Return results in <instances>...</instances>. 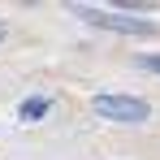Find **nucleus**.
Wrapping results in <instances>:
<instances>
[{"instance_id":"nucleus-5","label":"nucleus","mask_w":160,"mask_h":160,"mask_svg":"<svg viewBox=\"0 0 160 160\" xmlns=\"http://www.w3.org/2000/svg\"><path fill=\"white\" fill-rule=\"evenodd\" d=\"M4 35H9V26H4V22H0V39H4Z\"/></svg>"},{"instance_id":"nucleus-3","label":"nucleus","mask_w":160,"mask_h":160,"mask_svg":"<svg viewBox=\"0 0 160 160\" xmlns=\"http://www.w3.org/2000/svg\"><path fill=\"white\" fill-rule=\"evenodd\" d=\"M48 100H43V95H35V100H26V104L18 108V117H22V121H39V117H48Z\"/></svg>"},{"instance_id":"nucleus-2","label":"nucleus","mask_w":160,"mask_h":160,"mask_svg":"<svg viewBox=\"0 0 160 160\" xmlns=\"http://www.w3.org/2000/svg\"><path fill=\"white\" fill-rule=\"evenodd\" d=\"M74 18L91 22V26H104V30H117V35H156V22H147V18H130V13H117V9L74 4Z\"/></svg>"},{"instance_id":"nucleus-4","label":"nucleus","mask_w":160,"mask_h":160,"mask_svg":"<svg viewBox=\"0 0 160 160\" xmlns=\"http://www.w3.org/2000/svg\"><path fill=\"white\" fill-rule=\"evenodd\" d=\"M138 65H143V69H152V74H160V52H147V56H138Z\"/></svg>"},{"instance_id":"nucleus-1","label":"nucleus","mask_w":160,"mask_h":160,"mask_svg":"<svg viewBox=\"0 0 160 160\" xmlns=\"http://www.w3.org/2000/svg\"><path fill=\"white\" fill-rule=\"evenodd\" d=\"M91 108L104 117V121H117V126H143V121H152V104L147 100H138V95H95Z\"/></svg>"}]
</instances>
